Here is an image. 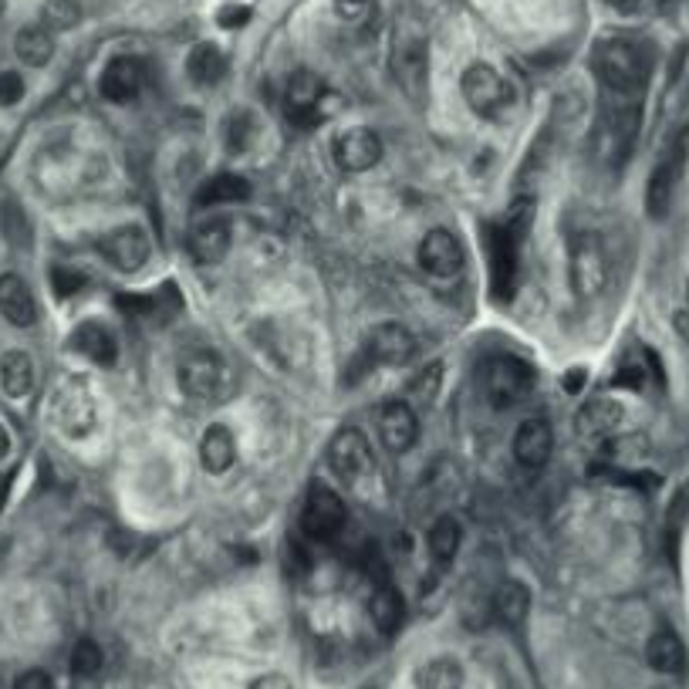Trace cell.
<instances>
[{"instance_id":"39","label":"cell","mask_w":689,"mask_h":689,"mask_svg":"<svg viewBox=\"0 0 689 689\" xmlns=\"http://www.w3.org/2000/svg\"><path fill=\"white\" fill-rule=\"evenodd\" d=\"M24 91H28V85L18 72H11V68L0 72V109H14V105L24 98Z\"/></svg>"},{"instance_id":"48","label":"cell","mask_w":689,"mask_h":689,"mask_svg":"<svg viewBox=\"0 0 689 689\" xmlns=\"http://www.w3.org/2000/svg\"><path fill=\"white\" fill-rule=\"evenodd\" d=\"M338 4H342V11H358L365 0H338Z\"/></svg>"},{"instance_id":"40","label":"cell","mask_w":689,"mask_h":689,"mask_svg":"<svg viewBox=\"0 0 689 689\" xmlns=\"http://www.w3.org/2000/svg\"><path fill=\"white\" fill-rule=\"evenodd\" d=\"M14 689H55V682H51V676L44 669H24L14 679Z\"/></svg>"},{"instance_id":"7","label":"cell","mask_w":689,"mask_h":689,"mask_svg":"<svg viewBox=\"0 0 689 689\" xmlns=\"http://www.w3.org/2000/svg\"><path fill=\"white\" fill-rule=\"evenodd\" d=\"M460 91H463V98L470 105V112H476L481 119H500L507 112V105H510V85L487 62H473L463 72Z\"/></svg>"},{"instance_id":"14","label":"cell","mask_w":689,"mask_h":689,"mask_svg":"<svg viewBox=\"0 0 689 689\" xmlns=\"http://www.w3.org/2000/svg\"><path fill=\"white\" fill-rule=\"evenodd\" d=\"M416 260H419V268L427 271L430 278H440V281H450L463 271V244L456 240V234L437 227L430 230L427 237H422L419 250H416Z\"/></svg>"},{"instance_id":"19","label":"cell","mask_w":689,"mask_h":689,"mask_svg":"<svg viewBox=\"0 0 689 689\" xmlns=\"http://www.w3.org/2000/svg\"><path fill=\"white\" fill-rule=\"evenodd\" d=\"M514 460L524 466V470H545L551 453H555V433H551V422L548 419H524L517 433H514Z\"/></svg>"},{"instance_id":"30","label":"cell","mask_w":689,"mask_h":689,"mask_svg":"<svg viewBox=\"0 0 689 689\" xmlns=\"http://www.w3.org/2000/svg\"><path fill=\"white\" fill-rule=\"evenodd\" d=\"M646 663L656 669V672H679L686 666V646L682 639L672 632V628H659L649 635V643H646Z\"/></svg>"},{"instance_id":"35","label":"cell","mask_w":689,"mask_h":689,"mask_svg":"<svg viewBox=\"0 0 689 689\" xmlns=\"http://www.w3.org/2000/svg\"><path fill=\"white\" fill-rule=\"evenodd\" d=\"M440 386H443V365L433 362V365H427V368H422V373L409 383L406 402H409V406H433L437 396H440Z\"/></svg>"},{"instance_id":"41","label":"cell","mask_w":689,"mask_h":689,"mask_svg":"<svg viewBox=\"0 0 689 689\" xmlns=\"http://www.w3.org/2000/svg\"><path fill=\"white\" fill-rule=\"evenodd\" d=\"M585 386H589V373H585V368H568V373H564V379H561V389L568 392V396H581V392H585Z\"/></svg>"},{"instance_id":"44","label":"cell","mask_w":689,"mask_h":689,"mask_svg":"<svg viewBox=\"0 0 689 689\" xmlns=\"http://www.w3.org/2000/svg\"><path fill=\"white\" fill-rule=\"evenodd\" d=\"M288 558H291V561H288V568H291V571H298V574H304V571L311 568V558H308V551H304L298 541H288Z\"/></svg>"},{"instance_id":"51","label":"cell","mask_w":689,"mask_h":689,"mask_svg":"<svg viewBox=\"0 0 689 689\" xmlns=\"http://www.w3.org/2000/svg\"><path fill=\"white\" fill-rule=\"evenodd\" d=\"M686 304H689V281H686Z\"/></svg>"},{"instance_id":"17","label":"cell","mask_w":689,"mask_h":689,"mask_svg":"<svg viewBox=\"0 0 689 689\" xmlns=\"http://www.w3.org/2000/svg\"><path fill=\"white\" fill-rule=\"evenodd\" d=\"M625 419V406L612 396H595L589 402H581V409L574 412V433L589 443L609 440L615 437V430Z\"/></svg>"},{"instance_id":"24","label":"cell","mask_w":689,"mask_h":689,"mask_svg":"<svg viewBox=\"0 0 689 689\" xmlns=\"http://www.w3.org/2000/svg\"><path fill=\"white\" fill-rule=\"evenodd\" d=\"M0 314L8 317L14 329H31L37 322V301L24 278L0 274Z\"/></svg>"},{"instance_id":"16","label":"cell","mask_w":689,"mask_h":689,"mask_svg":"<svg viewBox=\"0 0 689 689\" xmlns=\"http://www.w3.org/2000/svg\"><path fill=\"white\" fill-rule=\"evenodd\" d=\"M416 335L399 325V322H386V325H376L373 335H368V345H365V355L373 365H389V368H402L416 358Z\"/></svg>"},{"instance_id":"42","label":"cell","mask_w":689,"mask_h":689,"mask_svg":"<svg viewBox=\"0 0 689 689\" xmlns=\"http://www.w3.org/2000/svg\"><path fill=\"white\" fill-rule=\"evenodd\" d=\"M615 386H628V389H643L646 386V368L643 365H625L615 376Z\"/></svg>"},{"instance_id":"21","label":"cell","mask_w":689,"mask_h":689,"mask_svg":"<svg viewBox=\"0 0 689 689\" xmlns=\"http://www.w3.org/2000/svg\"><path fill=\"white\" fill-rule=\"evenodd\" d=\"M234 244V230L227 217H206L190 230V254L196 257V263H220L230 254Z\"/></svg>"},{"instance_id":"4","label":"cell","mask_w":689,"mask_h":689,"mask_svg":"<svg viewBox=\"0 0 689 689\" xmlns=\"http://www.w3.org/2000/svg\"><path fill=\"white\" fill-rule=\"evenodd\" d=\"M234 379L227 362L214 348H193L180 362V389L196 402H220Z\"/></svg>"},{"instance_id":"18","label":"cell","mask_w":689,"mask_h":689,"mask_svg":"<svg viewBox=\"0 0 689 689\" xmlns=\"http://www.w3.org/2000/svg\"><path fill=\"white\" fill-rule=\"evenodd\" d=\"M379 440L389 453L402 456L419 440V419L406 399H392L379 409Z\"/></svg>"},{"instance_id":"29","label":"cell","mask_w":689,"mask_h":689,"mask_svg":"<svg viewBox=\"0 0 689 689\" xmlns=\"http://www.w3.org/2000/svg\"><path fill=\"white\" fill-rule=\"evenodd\" d=\"M0 389L11 399H24L34 389V358L21 348L0 355Z\"/></svg>"},{"instance_id":"8","label":"cell","mask_w":689,"mask_h":689,"mask_svg":"<svg viewBox=\"0 0 689 689\" xmlns=\"http://www.w3.org/2000/svg\"><path fill=\"white\" fill-rule=\"evenodd\" d=\"M686 152H689V132L682 129L663 152V159L653 166L649 173V183H646V209L653 220H663L672 206V196H676V186L682 180V170H686Z\"/></svg>"},{"instance_id":"13","label":"cell","mask_w":689,"mask_h":689,"mask_svg":"<svg viewBox=\"0 0 689 689\" xmlns=\"http://www.w3.org/2000/svg\"><path fill=\"white\" fill-rule=\"evenodd\" d=\"M329 466L338 481L358 484L362 476L373 470V446H368V440L355 427H345L329 443Z\"/></svg>"},{"instance_id":"33","label":"cell","mask_w":689,"mask_h":689,"mask_svg":"<svg viewBox=\"0 0 689 689\" xmlns=\"http://www.w3.org/2000/svg\"><path fill=\"white\" fill-rule=\"evenodd\" d=\"M430 555H433V561L440 564V568H446L453 558H456V551H460V545H463V524L453 517V514H443V517H437L433 520V527H430Z\"/></svg>"},{"instance_id":"1","label":"cell","mask_w":689,"mask_h":689,"mask_svg":"<svg viewBox=\"0 0 689 689\" xmlns=\"http://www.w3.org/2000/svg\"><path fill=\"white\" fill-rule=\"evenodd\" d=\"M535 203L520 200L507 209V217L500 224H491L487 234V260H491V291L494 298H510L517 288L520 274V244L531 230Z\"/></svg>"},{"instance_id":"10","label":"cell","mask_w":689,"mask_h":689,"mask_svg":"<svg viewBox=\"0 0 689 689\" xmlns=\"http://www.w3.org/2000/svg\"><path fill=\"white\" fill-rule=\"evenodd\" d=\"M329 101H335V95L325 88V82L317 75H311V72H294L291 75L288 91H284V112L294 126L311 129L317 122L332 119L335 109Z\"/></svg>"},{"instance_id":"5","label":"cell","mask_w":689,"mask_h":689,"mask_svg":"<svg viewBox=\"0 0 689 689\" xmlns=\"http://www.w3.org/2000/svg\"><path fill=\"white\" fill-rule=\"evenodd\" d=\"M392 72H396V82L412 95L419 98L422 88H427V75H430V44H427V34L416 21H402L396 28V47H392Z\"/></svg>"},{"instance_id":"3","label":"cell","mask_w":689,"mask_h":689,"mask_svg":"<svg viewBox=\"0 0 689 689\" xmlns=\"http://www.w3.org/2000/svg\"><path fill=\"white\" fill-rule=\"evenodd\" d=\"M484 396L494 409H510L531 396L538 373L531 362H524L517 355H494L484 362Z\"/></svg>"},{"instance_id":"37","label":"cell","mask_w":689,"mask_h":689,"mask_svg":"<svg viewBox=\"0 0 689 689\" xmlns=\"http://www.w3.org/2000/svg\"><path fill=\"white\" fill-rule=\"evenodd\" d=\"M105 666V656H101V646L95 639H78L75 649H72V672L82 676V679H91L98 676Z\"/></svg>"},{"instance_id":"11","label":"cell","mask_w":689,"mask_h":689,"mask_svg":"<svg viewBox=\"0 0 689 689\" xmlns=\"http://www.w3.org/2000/svg\"><path fill=\"white\" fill-rule=\"evenodd\" d=\"M55 427L68 440H85L98 427V406L85 383H65L55 396Z\"/></svg>"},{"instance_id":"43","label":"cell","mask_w":689,"mask_h":689,"mask_svg":"<svg viewBox=\"0 0 689 689\" xmlns=\"http://www.w3.org/2000/svg\"><path fill=\"white\" fill-rule=\"evenodd\" d=\"M220 28H244L247 21H250V8H237V4H230V8H224L220 11Z\"/></svg>"},{"instance_id":"49","label":"cell","mask_w":689,"mask_h":689,"mask_svg":"<svg viewBox=\"0 0 689 689\" xmlns=\"http://www.w3.org/2000/svg\"><path fill=\"white\" fill-rule=\"evenodd\" d=\"M605 4H612V8H618V11H625V8H632L635 0H605Z\"/></svg>"},{"instance_id":"31","label":"cell","mask_w":689,"mask_h":689,"mask_svg":"<svg viewBox=\"0 0 689 689\" xmlns=\"http://www.w3.org/2000/svg\"><path fill=\"white\" fill-rule=\"evenodd\" d=\"M14 55L28 65V68H44L51 58H55V37L44 24H31L21 28L14 37Z\"/></svg>"},{"instance_id":"23","label":"cell","mask_w":689,"mask_h":689,"mask_svg":"<svg viewBox=\"0 0 689 689\" xmlns=\"http://www.w3.org/2000/svg\"><path fill=\"white\" fill-rule=\"evenodd\" d=\"M200 466L203 473L209 476H224L234 470L237 463V440L230 433V427H224V422H214V427H206V433L200 437Z\"/></svg>"},{"instance_id":"28","label":"cell","mask_w":689,"mask_h":689,"mask_svg":"<svg viewBox=\"0 0 689 689\" xmlns=\"http://www.w3.org/2000/svg\"><path fill=\"white\" fill-rule=\"evenodd\" d=\"M186 75L200 88L217 85L227 75V55H224V47L214 44V41H200L190 51V58H186Z\"/></svg>"},{"instance_id":"22","label":"cell","mask_w":689,"mask_h":689,"mask_svg":"<svg viewBox=\"0 0 689 689\" xmlns=\"http://www.w3.org/2000/svg\"><path fill=\"white\" fill-rule=\"evenodd\" d=\"M68 345H72V352H78L82 358H88L91 365H101V368H112L119 362V338L98 322H82L72 332Z\"/></svg>"},{"instance_id":"12","label":"cell","mask_w":689,"mask_h":689,"mask_svg":"<svg viewBox=\"0 0 689 689\" xmlns=\"http://www.w3.org/2000/svg\"><path fill=\"white\" fill-rule=\"evenodd\" d=\"M98 250H101V257L109 260L116 271L132 274L149 260L152 240H149V230L142 224H122V227L109 230L98 240Z\"/></svg>"},{"instance_id":"50","label":"cell","mask_w":689,"mask_h":689,"mask_svg":"<svg viewBox=\"0 0 689 689\" xmlns=\"http://www.w3.org/2000/svg\"><path fill=\"white\" fill-rule=\"evenodd\" d=\"M8 11V0H0V14H4Z\"/></svg>"},{"instance_id":"46","label":"cell","mask_w":689,"mask_h":689,"mask_svg":"<svg viewBox=\"0 0 689 689\" xmlns=\"http://www.w3.org/2000/svg\"><path fill=\"white\" fill-rule=\"evenodd\" d=\"M676 332L689 342V308L686 311H676Z\"/></svg>"},{"instance_id":"45","label":"cell","mask_w":689,"mask_h":689,"mask_svg":"<svg viewBox=\"0 0 689 689\" xmlns=\"http://www.w3.org/2000/svg\"><path fill=\"white\" fill-rule=\"evenodd\" d=\"M250 689H294V686H291V679L281 676V672H268V676H257V679L250 682Z\"/></svg>"},{"instance_id":"38","label":"cell","mask_w":689,"mask_h":689,"mask_svg":"<svg viewBox=\"0 0 689 689\" xmlns=\"http://www.w3.org/2000/svg\"><path fill=\"white\" fill-rule=\"evenodd\" d=\"M51 288H55L58 298H72L85 288V274L75 268H65V263H55V268H51Z\"/></svg>"},{"instance_id":"32","label":"cell","mask_w":689,"mask_h":689,"mask_svg":"<svg viewBox=\"0 0 689 689\" xmlns=\"http://www.w3.org/2000/svg\"><path fill=\"white\" fill-rule=\"evenodd\" d=\"M416 686L419 689H463L466 672L453 656H437L416 669Z\"/></svg>"},{"instance_id":"15","label":"cell","mask_w":689,"mask_h":689,"mask_svg":"<svg viewBox=\"0 0 689 689\" xmlns=\"http://www.w3.org/2000/svg\"><path fill=\"white\" fill-rule=\"evenodd\" d=\"M383 152H386L383 136L376 129H365V126L345 129L335 139V163L345 173H368V170H376Z\"/></svg>"},{"instance_id":"26","label":"cell","mask_w":689,"mask_h":689,"mask_svg":"<svg viewBox=\"0 0 689 689\" xmlns=\"http://www.w3.org/2000/svg\"><path fill=\"white\" fill-rule=\"evenodd\" d=\"M250 183L237 173H220L214 180H206L200 190H196V200L193 206L196 209H217V206H227V203H247L250 200Z\"/></svg>"},{"instance_id":"36","label":"cell","mask_w":689,"mask_h":689,"mask_svg":"<svg viewBox=\"0 0 689 689\" xmlns=\"http://www.w3.org/2000/svg\"><path fill=\"white\" fill-rule=\"evenodd\" d=\"M41 18L47 31H72L82 21V4L78 0H44Z\"/></svg>"},{"instance_id":"47","label":"cell","mask_w":689,"mask_h":689,"mask_svg":"<svg viewBox=\"0 0 689 689\" xmlns=\"http://www.w3.org/2000/svg\"><path fill=\"white\" fill-rule=\"evenodd\" d=\"M11 453V433L4 430V422H0V460H8Z\"/></svg>"},{"instance_id":"2","label":"cell","mask_w":689,"mask_h":689,"mask_svg":"<svg viewBox=\"0 0 689 689\" xmlns=\"http://www.w3.org/2000/svg\"><path fill=\"white\" fill-rule=\"evenodd\" d=\"M595 78L602 85V95H622V98H643L649 82V55L628 41V37H605L595 44L592 55Z\"/></svg>"},{"instance_id":"25","label":"cell","mask_w":689,"mask_h":689,"mask_svg":"<svg viewBox=\"0 0 689 689\" xmlns=\"http://www.w3.org/2000/svg\"><path fill=\"white\" fill-rule=\"evenodd\" d=\"M491 612H494L497 622L517 628V625H524L527 612H531V592H527L524 581L507 578V581H500V585L494 589V595H491Z\"/></svg>"},{"instance_id":"34","label":"cell","mask_w":689,"mask_h":689,"mask_svg":"<svg viewBox=\"0 0 689 689\" xmlns=\"http://www.w3.org/2000/svg\"><path fill=\"white\" fill-rule=\"evenodd\" d=\"M257 116L254 112H247V109H240V112H234L230 119H227V129H224V142H227V152H234V155H244L254 142H257Z\"/></svg>"},{"instance_id":"20","label":"cell","mask_w":689,"mask_h":689,"mask_svg":"<svg viewBox=\"0 0 689 689\" xmlns=\"http://www.w3.org/2000/svg\"><path fill=\"white\" fill-rule=\"evenodd\" d=\"M142 82H146L142 62L132 58V55H119V58H112L109 65L101 68L98 91H101L105 101H112V105H129L132 98H139Z\"/></svg>"},{"instance_id":"9","label":"cell","mask_w":689,"mask_h":689,"mask_svg":"<svg viewBox=\"0 0 689 689\" xmlns=\"http://www.w3.org/2000/svg\"><path fill=\"white\" fill-rule=\"evenodd\" d=\"M345 520H348L345 500L329 484H317L314 481L308 487L304 510H301V531H304V538L329 545V541H335L345 531Z\"/></svg>"},{"instance_id":"27","label":"cell","mask_w":689,"mask_h":689,"mask_svg":"<svg viewBox=\"0 0 689 689\" xmlns=\"http://www.w3.org/2000/svg\"><path fill=\"white\" fill-rule=\"evenodd\" d=\"M368 618L383 635H392L402 625V595L389 578L373 581V595H368Z\"/></svg>"},{"instance_id":"6","label":"cell","mask_w":689,"mask_h":689,"mask_svg":"<svg viewBox=\"0 0 689 689\" xmlns=\"http://www.w3.org/2000/svg\"><path fill=\"white\" fill-rule=\"evenodd\" d=\"M568 278L578 298H595L609 284V257L599 234H574L568 250Z\"/></svg>"}]
</instances>
